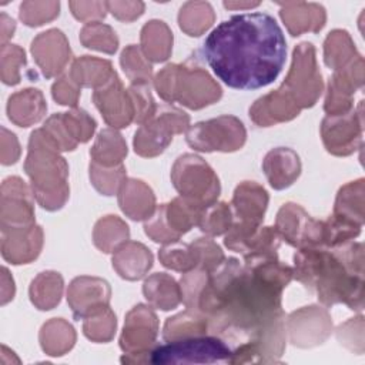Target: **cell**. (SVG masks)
I'll list each match as a JSON object with an SVG mask.
<instances>
[{"instance_id":"obj_8","label":"cell","mask_w":365,"mask_h":365,"mask_svg":"<svg viewBox=\"0 0 365 365\" xmlns=\"http://www.w3.org/2000/svg\"><path fill=\"white\" fill-rule=\"evenodd\" d=\"M188 127L190 115L185 111L173 106L157 107L155 114L134 133V151L140 157H157L171 144L174 134L185 133Z\"/></svg>"},{"instance_id":"obj_13","label":"cell","mask_w":365,"mask_h":365,"mask_svg":"<svg viewBox=\"0 0 365 365\" xmlns=\"http://www.w3.org/2000/svg\"><path fill=\"white\" fill-rule=\"evenodd\" d=\"M224 245L234 252H240L244 261L278 258L277 251L281 245V238L274 227L234 221L231 228L224 234Z\"/></svg>"},{"instance_id":"obj_14","label":"cell","mask_w":365,"mask_h":365,"mask_svg":"<svg viewBox=\"0 0 365 365\" xmlns=\"http://www.w3.org/2000/svg\"><path fill=\"white\" fill-rule=\"evenodd\" d=\"M362 101L342 115H327L321 121V138L332 155L346 157L362 145Z\"/></svg>"},{"instance_id":"obj_43","label":"cell","mask_w":365,"mask_h":365,"mask_svg":"<svg viewBox=\"0 0 365 365\" xmlns=\"http://www.w3.org/2000/svg\"><path fill=\"white\" fill-rule=\"evenodd\" d=\"M80 41L84 47L103 51L106 54H114L118 48V38L115 31L101 21H93L84 24L80 31Z\"/></svg>"},{"instance_id":"obj_46","label":"cell","mask_w":365,"mask_h":365,"mask_svg":"<svg viewBox=\"0 0 365 365\" xmlns=\"http://www.w3.org/2000/svg\"><path fill=\"white\" fill-rule=\"evenodd\" d=\"M90 181L93 187L103 195H114L125 181L124 164L114 167H103L90 161Z\"/></svg>"},{"instance_id":"obj_41","label":"cell","mask_w":365,"mask_h":365,"mask_svg":"<svg viewBox=\"0 0 365 365\" xmlns=\"http://www.w3.org/2000/svg\"><path fill=\"white\" fill-rule=\"evenodd\" d=\"M234 222V214L230 204L224 201H215L205 207L200 215V230L208 237L224 235Z\"/></svg>"},{"instance_id":"obj_34","label":"cell","mask_w":365,"mask_h":365,"mask_svg":"<svg viewBox=\"0 0 365 365\" xmlns=\"http://www.w3.org/2000/svg\"><path fill=\"white\" fill-rule=\"evenodd\" d=\"M76 331L63 318H51L43 324L38 334L41 349L50 356H63L76 344Z\"/></svg>"},{"instance_id":"obj_39","label":"cell","mask_w":365,"mask_h":365,"mask_svg":"<svg viewBox=\"0 0 365 365\" xmlns=\"http://www.w3.org/2000/svg\"><path fill=\"white\" fill-rule=\"evenodd\" d=\"M130 237L128 225L117 215L100 218L93 230V242L104 254L113 252Z\"/></svg>"},{"instance_id":"obj_11","label":"cell","mask_w":365,"mask_h":365,"mask_svg":"<svg viewBox=\"0 0 365 365\" xmlns=\"http://www.w3.org/2000/svg\"><path fill=\"white\" fill-rule=\"evenodd\" d=\"M158 335V318L151 307L138 304L133 307L124 319L120 335V348L124 352L121 362L148 364L150 351Z\"/></svg>"},{"instance_id":"obj_4","label":"cell","mask_w":365,"mask_h":365,"mask_svg":"<svg viewBox=\"0 0 365 365\" xmlns=\"http://www.w3.org/2000/svg\"><path fill=\"white\" fill-rule=\"evenodd\" d=\"M43 128L30 134L24 171L36 201L47 211L64 207L70 197L68 164Z\"/></svg>"},{"instance_id":"obj_1","label":"cell","mask_w":365,"mask_h":365,"mask_svg":"<svg viewBox=\"0 0 365 365\" xmlns=\"http://www.w3.org/2000/svg\"><path fill=\"white\" fill-rule=\"evenodd\" d=\"M294 278L292 267L278 258H225L208 272L198 311L208 332L235 348L284 317L282 291Z\"/></svg>"},{"instance_id":"obj_38","label":"cell","mask_w":365,"mask_h":365,"mask_svg":"<svg viewBox=\"0 0 365 365\" xmlns=\"http://www.w3.org/2000/svg\"><path fill=\"white\" fill-rule=\"evenodd\" d=\"M165 207V220L171 231L181 238L185 232H188L192 227L198 225L200 215L202 212V207L182 198L175 197L170 202L164 204Z\"/></svg>"},{"instance_id":"obj_27","label":"cell","mask_w":365,"mask_h":365,"mask_svg":"<svg viewBox=\"0 0 365 365\" xmlns=\"http://www.w3.org/2000/svg\"><path fill=\"white\" fill-rule=\"evenodd\" d=\"M117 195L121 211L134 221L148 220L157 208L151 187L141 180L125 178Z\"/></svg>"},{"instance_id":"obj_18","label":"cell","mask_w":365,"mask_h":365,"mask_svg":"<svg viewBox=\"0 0 365 365\" xmlns=\"http://www.w3.org/2000/svg\"><path fill=\"white\" fill-rule=\"evenodd\" d=\"M111 288L103 278L81 275L74 278L67 288V302L76 319L110 307Z\"/></svg>"},{"instance_id":"obj_24","label":"cell","mask_w":365,"mask_h":365,"mask_svg":"<svg viewBox=\"0 0 365 365\" xmlns=\"http://www.w3.org/2000/svg\"><path fill=\"white\" fill-rule=\"evenodd\" d=\"M299 155L288 147L269 150L262 160V171L274 190H285L292 185L301 174Z\"/></svg>"},{"instance_id":"obj_48","label":"cell","mask_w":365,"mask_h":365,"mask_svg":"<svg viewBox=\"0 0 365 365\" xmlns=\"http://www.w3.org/2000/svg\"><path fill=\"white\" fill-rule=\"evenodd\" d=\"M1 81L7 86L20 83V71L26 66V53L17 44L1 46Z\"/></svg>"},{"instance_id":"obj_58","label":"cell","mask_w":365,"mask_h":365,"mask_svg":"<svg viewBox=\"0 0 365 365\" xmlns=\"http://www.w3.org/2000/svg\"><path fill=\"white\" fill-rule=\"evenodd\" d=\"M107 10L120 21H133L144 13L141 1H107Z\"/></svg>"},{"instance_id":"obj_20","label":"cell","mask_w":365,"mask_h":365,"mask_svg":"<svg viewBox=\"0 0 365 365\" xmlns=\"http://www.w3.org/2000/svg\"><path fill=\"white\" fill-rule=\"evenodd\" d=\"M43 230L37 224L1 228V255L14 265L29 264L40 255Z\"/></svg>"},{"instance_id":"obj_50","label":"cell","mask_w":365,"mask_h":365,"mask_svg":"<svg viewBox=\"0 0 365 365\" xmlns=\"http://www.w3.org/2000/svg\"><path fill=\"white\" fill-rule=\"evenodd\" d=\"M191 247L195 252L197 268L202 271L211 272L225 259L221 247L210 237L197 238L194 242H191Z\"/></svg>"},{"instance_id":"obj_40","label":"cell","mask_w":365,"mask_h":365,"mask_svg":"<svg viewBox=\"0 0 365 365\" xmlns=\"http://www.w3.org/2000/svg\"><path fill=\"white\" fill-rule=\"evenodd\" d=\"M215 14L210 3L207 1H188L178 13L180 29L191 37L204 34L214 23Z\"/></svg>"},{"instance_id":"obj_9","label":"cell","mask_w":365,"mask_h":365,"mask_svg":"<svg viewBox=\"0 0 365 365\" xmlns=\"http://www.w3.org/2000/svg\"><path fill=\"white\" fill-rule=\"evenodd\" d=\"M281 87L294 98L301 110L315 106L324 91V81L312 43L302 41L295 46L289 71Z\"/></svg>"},{"instance_id":"obj_36","label":"cell","mask_w":365,"mask_h":365,"mask_svg":"<svg viewBox=\"0 0 365 365\" xmlns=\"http://www.w3.org/2000/svg\"><path fill=\"white\" fill-rule=\"evenodd\" d=\"M63 288L64 281L58 272L43 271L30 284V301L40 311L53 309L61 301Z\"/></svg>"},{"instance_id":"obj_54","label":"cell","mask_w":365,"mask_h":365,"mask_svg":"<svg viewBox=\"0 0 365 365\" xmlns=\"http://www.w3.org/2000/svg\"><path fill=\"white\" fill-rule=\"evenodd\" d=\"M144 232L154 242H160V244H168L180 240L167 224L164 204L158 205L154 214L144 221Z\"/></svg>"},{"instance_id":"obj_3","label":"cell","mask_w":365,"mask_h":365,"mask_svg":"<svg viewBox=\"0 0 365 365\" xmlns=\"http://www.w3.org/2000/svg\"><path fill=\"white\" fill-rule=\"evenodd\" d=\"M294 278L315 292L325 307L345 304L352 311L364 308V248L346 241L334 248L311 247L294 254Z\"/></svg>"},{"instance_id":"obj_2","label":"cell","mask_w":365,"mask_h":365,"mask_svg":"<svg viewBox=\"0 0 365 365\" xmlns=\"http://www.w3.org/2000/svg\"><path fill=\"white\" fill-rule=\"evenodd\" d=\"M201 54L228 87L257 90L279 76L287 41L282 29L268 13H242L214 27L202 43Z\"/></svg>"},{"instance_id":"obj_44","label":"cell","mask_w":365,"mask_h":365,"mask_svg":"<svg viewBox=\"0 0 365 365\" xmlns=\"http://www.w3.org/2000/svg\"><path fill=\"white\" fill-rule=\"evenodd\" d=\"M158 259L165 268L182 274L197 268V258L191 244H184L180 240L163 244L158 251Z\"/></svg>"},{"instance_id":"obj_32","label":"cell","mask_w":365,"mask_h":365,"mask_svg":"<svg viewBox=\"0 0 365 365\" xmlns=\"http://www.w3.org/2000/svg\"><path fill=\"white\" fill-rule=\"evenodd\" d=\"M140 47L144 56L153 63L168 60L173 51V31L161 20H151L144 24L140 33Z\"/></svg>"},{"instance_id":"obj_35","label":"cell","mask_w":365,"mask_h":365,"mask_svg":"<svg viewBox=\"0 0 365 365\" xmlns=\"http://www.w3.org/2000/svg\"><path fill=\"white\" fill-rule=\"evenodd\" d=\"M127 143L115 128H103L90 148L91 163L103 167H114L123 164L127 155Z\"/></svg>"},{"instance_id":"obj_10","label":"cell","mask_w":365,"mask_h":365,"mask_svg":"<svg viewBox=\"0 0 365 365\" xmlns=\"http://www.w3.org/2000/svg\"><path fill=\"white\" fill-rule=\"evenodd\" d=\"M247 130L235 115L200 121L185 131L187 144L201 153H232L245 144Z\"/></svg>"},{"instance_id":"obj_7","label":"cell","mask_w":365,"mask_h":365,"mask_svg":"<svg viewBox=\"0 0 365 365\" xmlns=\"http://www.w3.org/2000/svg\"><path fill=\"white\" fill-rule=\"evenodd\" d=\"M171 182L180 197L205 208L215 202L221 185L215 171L195 154L180 155L171 168Z\"/></svg>"},{"instance_id":"obj_28","label":"cell","mask_w":365,"mask_h":365,"mask_svg":"<svg viewBox=\"0 0 365 365\" xmlns=\"http://www.w3.org/2000/svg\"><path fill=\"white\" fill-rule=\"evenodd\" d=\"M279 17L291 36L318 33L327 21L325 9L318 3H279Z\"/></svg>"},{"instance_id":"obj_60","label":"cell","mask_w":365,"mask_h":365,"mask_svg":"<svg viewBox=\"0 0 365 365\" xmlns=\"http://www.w3.org/2000/svg\"><path fill=\"white\" fill-rule=\"evenodd\" d=\"M1 272H3V278H1V305H6L10 299H13L14 297V281H13V277L9 275V271L7 268H1Z\"/></svg>"},{"instance_id":"obj_22","label":"cell","mask_w":365,"mask_h":365,"mask_svg":"<svg viewBox=\"0 0 365 365\" xmlns=\"http://www.w3.org/2000/svg\"><path fill=\"white\" fill-rule=\"evenodd\" d=\"M324 61L334 73L364 74V57L358 53L346 30H332L324 41Z\"/></svg>"},{"instance_id":"obj_5","label":"cell","mask_w":365,"mask_h":365,"mask_svg":"<svg viewBox=\"0 0 365 365\" xmlns=\"http://www.w3.org/2000/svg\"><path fill=\"white\" fill-rule=\"evenodd\" d=\"M154 87L164 101L180 103L190 110L211 106L222 96L220 84L191 60L163 67L154 77Z\"/></svg>"},{"instance_id":"obj_17","label":"cell","mask_w":365,"mask_h":365,"mask_svg":"<svg viewBox=\"0 0 365 365\" xmlns=\"http://www.w3.org/2000/svg\"><path fill=\"white\" fill-rule=\"evenodd\" d=\"M93 103L111 128H124L134 121V106L117 73L93 91Z\"/></svg>"},{"instance_id":"obj_33","label":"cell","mask_w":365,"mask_h":365,"mask_svg":"<svg viewBox=\"0 0 365 365\" xmlns=\"http://www.w3.org/2000/svg\"><path fill=\"white\" fill-rule=\"evenodd\" d=\"M364 192V178H358L342 185L336 194L332 215L338 220L362 227L365 204Z\"/></svg>"},{"instance_id":"obj_52","label":"cell","mask_w":365,"mask_h":365,"mask_svg":"<svg viewBox=\"0 0 365 365\" xmlns=\"http://www.w3.org/2000/svg\"><path fill=\"white\" fill-rule=\"evenodd\" d=\"M208 272L200 268H194L188 272H184L180 279L181 288V302L187 309L198 311V297L205 284Z\"/></svg>"},{"instance_id":"obj_29","label":"cell","mask_w":365,"mask_h":365,"mask_svg":"<svg viewBox=\"0 0 365 365\" xmlns=\"http://www.w3.org/2000/svg\"><path fill=\"white\" fill-rule=\"evenodd\" d=\"M47 111L43 93L37 88H24L9 97L7 115L19 127H30L38 123Z\"/></svg>"},{"instance_id":"obj_15","label":"cell","mask_w":365,"mask_h":365,"mask_svg":"<svg viewBox=\"0 0 365 365\" xmlns=\"http://www.w3.org/2000/svg\"><path fill=\"white\" fill-rule=\"evenodd\" d=\"M289 342L298 348H312L324 344L332 332V319L327 308L302 307L285 318Z\"/></svg>"},{"instance_id":"obj_55","label":"cell","mask_w":365,"mask_h":365,"mask_svg":"<svg viewBox=\"0 0 365 365\" xmlns=\"http://www.w3.org/2000/svg\"><path fill=\"white\" fill-rule=\"evenodd\" d=\"M41 128L60 151H73L78 145L68 134V131L64 125L61 113H57V114H53L51 117H48Z\"/></svg>"},{"instance_id":"obj_26","label":"cell","mask_w":365,"mask_h":365,"mask_svg":"<svg viewBox=\"0 0 365 365\" xmlns=\"http://www.w3.org/2000/svg\"><path fill=\"white\" fill-rule=\"evenodd\" d=\"M364 87V76L354 73H332L325 103L324 111L327 115H342L349 113L354 108V94L355 91Z\"/></svg>"},{"instance_id":"obj_57","label":"cell","mask_w":365,"mask_h":365,"mask_svg":"<svg viewBox=\"0 0 365 365\" xmlns=\"http://www.w3.org/2000/svg\"><path fill=\"white\" fill-rule=\"evenodd\" d=\"M68 6L73 16L86 24L104 19L108 11L107 1H70Z\"/></svg>"},{"instance_id":"obj_21","label":"cell","mask_w":365,"mask_h":365,"mask_svg":"<svg viewBox=\"0 0 365 365\" xmlns=\"http://www.w3.org/2000/svg\"><path fill=\"white\" fill-rule=\"evenodd\" d=\"M301 108L279 86L277 90L259 97L250 107V118L258 127H271L298 117Z\"/></svg>"},{"instance_id":"obj_37","label":"cell","mask_w":365,"mask_h":365,"mask_svg":"<svg viewBox=\"0 0 365 365\" xmlns=\"http://www.w3.org/2000/svg\"><path fill=\"white\" fill-rule=\"evenodd\" d=\"M208 332V319L204 314L194 309H185L167 318L163 328L164 341H175L191 336L205 335Z\"/></svg>"},{"instance_id":"obj_62","label":"cell","mask_w":365,"mask_h":365,"mask_svg":"<svg viewBox=\"0 0 365 365\" xmlns=\"http://www.w3.org/2000/svg\"><path fill=\"white\" fill-rule=\"evenodd\" d=\"M259 6L258 1L255 3H232V1H224V7L227 9H251Z\"/></svg>"},{"instance_id":"obj_42","label":"cell","mask_w":365,"mask_h":365,"mask_svg":"<svg viewBox=\"0 0 365 365\" xmlns=\"http://www.w3.org/2000/svg\"><path fill=\"white\" fill-rule=\"evenodd\" d=\"M120 64L131 84H150L153 77V66L144 56L140 46H127L121 51Z\"/></svg>"},{"instance_id":"obj_6","label":"cell","mask_w":365,"mask_h":365,"mask_svg":"<svg viewBox=\"0 0 365 365\" xmlns=\"http://www.w3.org/2000/svg\"><path fill=\"white\" fill-rule=\"evenodd\" d=\"M232 348L217 335H200L165 341L150 351L148 362L164 364H230Z\"/></svg>"},{"instance_id":"obj_25","label":"cell","mask_w":365,"mask_h":365,"mask_svg":"<svg viewBox=\"0 0 365 365\" xmlns=\"http://www.w3.org/2000/svg\"><path fill=\"white\" fill-rule=\"evenodd\" d=\"M111 262L113 268L121 278L127 281H137L150 271L154 257L144 244L127 240L113 251Z\"/></svg>"},{"instance_id":"obj_47","label":"cell","mask_w":365,"mask_h":365,"mask_svg":"<svg viewBox=\"0 0 365 365\" xmlns=\"http://www.w3.org/2000/svg\"><path fill=\"white\" fill-rule=\"evenodd\" d=\"M60 13L58 1H23L20 4V20L29 27H37L54 20Z\"/></svg>"},{"instance_id":"obj_49","label":"cell","mask_w":365,"mask_h":365,"mask_svg":"<svg viewBox=\"0 0 365 365\" xmlns=\"http://www.w3.org/2000/svg\"><path fill=\"white\" fill-rule=\"evenodd\" d=\"M61 115L68 134L77 144L87 143L93 137L97 124L96 120L86 110L76 107L70 111L61 113Z\"/></svg>"},{"instance_id":"obj_56","label":"cell","mask_w":365,"mask_h":365,"mask_svg":"<svg viewBox=\"0 0 365 365\" xmlns=\"http://www.w3.org/2000/svg\"><path fill=\"white\" fill-rule=\"evenodd\" d=\"M80 93H81V87L71 80L68 73L60 76L51 86V96L61 106H68L76 108L80 98Z\"/></svg>"},{"instance_id":"obj_30","label":"cell","mask_w":365,"mask_h":365,"mask_svg":"<svg viewBox=\"0 0 365 365\" xmlns=\"http://www.w3.org/2000/svg\"><path fill=\"white\" fill-rule=\"evenodd\" d=\"M143 294L153 308L161 311L174 309L181 302L180 284L165 272H155L145 278Z\"/></svg>"},{"instance_id":"obj_12","label":"cell","mask_w":365,"mask_h":365,"mask_svg":"<svg viewBox=\"0 0 365 365\" xmlns=\"http://www.w3.org/2000/svg\"><path fill=\"white\" fill-rule=\"evenodd\" d=\"M274 228L281 241L297 250L322 247L324 221L312 218L299 204H284L277 212Z\"/></svg>"},{"instance_id":"obj_59","label":"cell","mask_w":365,"mask_h":365,"mask_svg":"<svg viewBox=\"0 0 365 365\" xmlns=\"http://www.w3.org/2000/svg\"><path fill=\"white\" fill-rule=\"evenodd\" d=\"M20 157V145L13 133L1 127V163L4 165L14 164Z\"/></svg>"},{"instance_id":"obj_16","label":"cell","mask_w":365,"mask_h":365,"mask_svg":"<svg viewBox=\"0 0 365 365\" xmlns=\"http://www.w3.org/2000/svg\"><path fill=\"white\" fill-rule=\"evenodd\" d=\"M34 195L20 177H7L1 184L0 227H26L34 222Z\"/></svg>"},{"instance_id":"obj_31","label":"cell","mask_w":365,"mask_h":365,"mask_svg":"<svg viewBox=\"0 0 365 365\" xmlns=\"http://www.w3.org/2000/svg\"><path fill=\"white\" fill-rule=\"evenodd\" d=\"M114 74L115 71L108 60L94 56L77 57L68 70V76L77 86L94 90L106 84Z\"/></svg>"},{"instance_id":"obj_53","label":"cell","mask_w":365,"mask_h":365,"mask_svg":"<svg viewBox=\"0 0 365 365\" xmlns=\"http://www.w3.org/2000/svg\"><path fill=\"white\" fill-rule=\"evenodd\" d=\"M364 317L358 315L341 324L336 329V339L341 345L358 355L364 352Z\"/></svg>"},{"instance_id":"obj_23","label":"cell","mask_w":365,"mask_h":365,"mask_svg":"<svg viewBox=\"0 0 365 365\" xmlns=\"http://www.w3.org/2000/svg\"><path fill=\"white\" fill-rule=\"evenodd\" d=\"M268 201V192L261 184L255 181H242L235 187L232 194V214L240 222L261 225Z\"/></svg>"},{"instance_id":"obj_61","label":"cell","mask_w":365,"mask_h":365,"mask_svg":"<svg viewBox=\"0 0 365 365\" xmlns=\"http://www.w3.org/2000/svg\"><path fill=\"white\" fill-rule=\"evenodd\" d=\"M1 46L6 44L7 38H10L16 30V23L6 13H1Z\"/></svg>"},{"instance_id":"obj_45","label":"cell","mask_w":365,"mask_h":365,"mask_svg":"<svg viewBox=\"0 0 365 365\" xmlns=\"http://www.w3.org/2000/svg\"><path fill=\"white\" fill-rule=\"evenodd\" d=\"M115 328L117 318L110 307L94 312L83 319V334L93 342H110L114 338Z\"/></svg>"},{"instance_id":"obj_19","label":"cell","mask_w":365,"mask_h":365,"mask_svg":"<svg viewBox=\"0 0 365 365\" xmlns=\"http://www.w3.org/2000/svg\"><path fill=\"white\" fill-rule=\"evenodd\" d=\"M30 50L46 78L61 74L71 58L68 40L58 29H50L37 34L31 41Z\"/></svg>"},{"instance_id":"obj_51","label":"cell","mask_w":365,"mask_h":365,"mask_svg":"<svg viewBox=\"0 0 365 365\" xmlns=\"http://www.w3.org/2000/svg\"><path fill=\"white\" fill-rule=\"evenodd\" d=\"M127 90L134 106V123H145L157 111V104L153 98L150 84H131Z\"/></svg>"}]
</instances>
